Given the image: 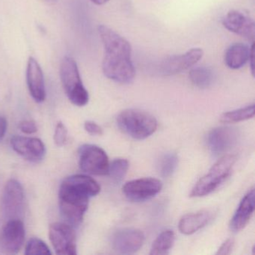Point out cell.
Wrapping results in <instances>:
<instances>
[{
  "label": "cell",
  "mask_w": 255,
  "mask_h": 255,
  "mask_svg": "<svg viewBox=\"0 0 255 255\" xmlns=\"http://www.w3.org/2000/svg\"><path fill=\"white\" fill-rule=\"evenodd\" d=\"M234 246V240L233 239H228L225 243L218 249L216 255H229L232 252Z\"/></svg>",
  "instance_id": "29"
},
{
  "label": "cell",
  "mask_w": 255,
  "mask_h": 255,
  "mask_svg": "<svg viewBox=\"0 0 255 255\" xmlns=\"http://www.w3.org/2000/svg\"><path fill=\"white\" fill-rule=\"evenodd\" d=\"M46 2H48V3H54L56 2L57 0H45Z\"/></svg>",
  "instance_id": "33"
},
{
  "label": "cell",
  "mask_w": 255,
  "mask_h": 255,
  "mask_svg": "<svg viewBox=\"0 0 255 255\" xmlns=\"http://www.w3.org/2000/svg\"><path fill=\"white\" fill-rule=\"evenodd\" d=\"M201 48H192L181 55L170 56L161 63L159 71L164 76H171L189 69L202 58Z\"/></svg>",
  "instance_id": "11"
},
{
  "label": "cell",
  "mask_w": 255,
  "mask_h": 255,
  "mask_svg": "<svg viewBox=\"0 0 255 255\" xmlns=\"http://www.w3.org/2000/svg\"><path fill=\"white\" fill-rule=\"evenodd\" d=\"M20 129L23 133L33 134L38 131L36 123L34 121L26 120L20 124Z\"/></svg>",
  "instance_id": "28"
},
{
  "label": "cell",
  "mask_w": 255,
  "mask_h": 255,
  "mask_svg": "<svg viewBox=\"0 0 255 255\" xmlns=\"http://www.w3.org/2000/svg\"><path fill=\"white\" fill-rule=\"evenodd\" d=\"M8 128V122L3 116H0V141L3 139Z\"/></svg>",
  "instance_id": "30"
},
{
  "label": "cell",
  "mask_w": 255,
  "mask_h": 255,
  "mask_svg": "<svg viewBox=\"0 0 255 255\" xmlns=\"http://www.w3.org/2000/svg\"><path fill=\"white\" fill-rule=\"evenodd\" d=\"M129 162L126 159L119 158L110 163L108 174L115 183H122L128 173Z\"/></svg>",
  "instance_id": "23"
},
{
  "label": "cell",
  "mask_w": 255,
  "mask_h": 255,
  "mask_svg": "<svg viewBox=\"0 0 255 255\" xmlns=\"http://www.w3.org/2000/svg\"><path fill=\"white\" fill-rule=\"evenodd\" d=\"M251 47L242 43H236L227 49L225 53V62L231 69L243 68L249 62Z\"/></svg>",
  "instance_id": "19"
},
{
  "label": "cell",
  "mask_w": 255,
  "mask_h": 255,
  "mask_svg": "<svg viewBox=\"0 0 255 255\" xmlns=\"http://www.w3.org/2000/svg\"><path fill=\"white\" fill-rule=\"evenodd\" d=\"M239 133L237 129L220 127L212 129L207 135V142L214 156L223 154L237 144Z\"/></svg>",
  "instance_id": "12"
},
{
  "label": "cell",
  "mask_w": 255,
  "mask_h": 255,
  "mask_svg": "<svg viewBox=\"0 0 255 255\" xmlns=\"http://www.w3.org/2000/svg\"><path fill=\"white\" fill-rule=\"evenodd\" d=\"M2 210L9 219H21L24 211L25 195L23 186L17 180H8L2 195Z\"/></svg>",
  "instance_id": "8"
},
{
  "label": "cell",
  "mask_w": 255,
  "mask_h": 255,
  "mask_svg": "<svg viewBox=\"0 0 255 255\" xmlns=\"http://www.w3.org/2000/svg\"><path fill=\"white\" fill-rule=\"evenodd\" d=\"M84 128L86 132H89L90 135H101L104 133L102 128L92 121H87L85 122Z\"/></svg>",
  "instance_id": "27"
},
{
  "label": "cell",
  "mask_w": 255,
  "mask_h": 255,
  "mask_svg": "<svg viewBox=\"0 0 255 255\" xmlns=\"http://www.w3.org/2000/svg\"><path fill=\"white\" fill-rule=\"evenodd\" d=\"M49 237L57 255H77L75 231L69 224L62 222L52 224L49 228Z\"/></svg>",
  "instance_id": "7"
},
{
  "label": "cell",
  "mask_w": 255,
  "mask_h": 255,
  "mask_svg": "<svg viewBox=\"0 0 255 255\" xmlns=\"http://www.w3.org/2000/svg\"><path fill=\"white\" fill-rule=\"evenodd\" d=\"M215 214L213 210H204L183 216L179 222V230L185 235L195 234L208 225Z\"/></svg>",
  "instance_id": "18"
},
{
  "label": "cell",
  "mask_w": 255,
  "mask_h": 255,
  "mask_svg": "<svg viewBox=\"0 0 255 255\" xmlns=\"http://www.w3.org/2000/svg\"><path fill=\"white\" fill-rule=\"evenodd\" d=\"M117 124L122 132L137 140L148 138L157 129V122L152 115L136 109L122 112L118 116Z\"/></svg>",
  "instance_id": "3"
},
{
  "label": "cell",
  "mask_w": 255,
  "mask_h": 255,
  "mask_svg": "<svg viewBox=\"0 0 255 255\" xmlns=\"http://www.w3.org/2000/svg\"><path fill=\"white\" fill-rule=\"evenodd\" d=\"M237 159L235 155L222 156L213 165L209 172L198 180L191 191L190 196L194 198L206 196L216 190L230 175Z\"/></svg>",
  "instance_id": "5"
},
{
  "label": "cell",
  "mask_w": 255,
  "mask_h": 255,
  "mask_svg": "<svg viewBox=\"0 0 255 255\" xmlns=\"http://www.w3.org/2000/svg\"><path fill=\"white\" fill-rule=\"evenodd\" d=\"M26 81L29 93L36 102L41 103L46 98L44 74L39 63L33 57H29L26 68Z\"/></svg>",
  "instance_id": "16"
},
{
  "label": "cell",
  "mask_w": 255,
  "mask_h": 255,
  "mask_svg": "<svg viewBox=\"0 0 255 255\" xmlns=\"http://www.w3.org/2000/svg\"><path fill=\"white\" fill-rule=\"evenodd\" d=\"M255 211V190L251 189L243 197L231 219L230 227L232 231H237L243 230L250 221Z\"/></svg>",
  "instance_id": "17"
},
{
  "label": "cell",
  "mask_w": 255,
  "mask_h": 255,
  "mask_svg": "<svg viewBox=\"0 0 255 255\" xmlns=\"http://www.w3.org/2000/svg\"><path fill=\"white\" fill-rule=\"evenodd\" d=\"M68 130L62 122H59L56 126L54 134V141L56 145L62 147L66 143Z\"/></svg>",
  "instance_id": "26"
},
{
  "label": "cell",
  "mask_w": 255,
  "mask_h": 255,
  "mask_svg": "<svg viewBox=\"0 0 255 255\" xmlns=\"http://www.w3.org/2000/svg\"><path fill=\"white\" fill-rule=\"evenodd\" d=\"M144 242V235L135 228H123L115 233L112 239L113 249L122 255L136 253Z\"/></svg>",
  "instance_id": "10"
},
{
  "label": "cell",
  "mask_w": 255,
  "mask_h": 255,
  "mask_svg": "<svg viewBox=\"0 0 255 255\" xmlns=\"http://www.w3.org/2000/svg\"><path fill=\"white\" fill-rule=\"evenodd\" d=\"M162 188V182L158 179L143 177L128 182L124 186L123 192L129 201L142 202L156 196Z\"/></svg>",
  "instance_id": "9"
},
{
  "label": "cell",
  "mask_w": 255,
  "mask_h": 255,
  "mask_svg": "<svg viewBox=\"0 0 255 255\" xmlns=\"http://www.w3.org/2000/svg\"><path fill=\"white\" fill-rule=\"evenodd\" d=\"M175 241V234L171 230L161 233L153 242L150 249V255H168Z\"/></svg>",
  "instance_id": "20"
},
{
  "label": "cell",
  "mask_w": 255,
  "mask_h": 255,
  "mask_svg": "<svg viewBox=\"0 0 255 255\" xmlns=\"http://www.w3.org/2000/svg\"><path fill=\"white\" fill-rule=\"evenodd\" d=\"M25 254L31 255H52L51 251L47 244L41 239L33 237L26 243Z\"/></svg>",
  "instance_id": "25"
},
{
  "label": "cell",
  "mask_w": 255,
  "mask_h": 255,
  "mask_svg": "<svg viewBox=\"0 0 255 255\" xmlns=\"http://www.w3.org/2000/svg\"><path fill=\"white\" fill-rule=\"evenodd\" d=\"M101 192L96 180L83 174L70 176L61 184L59 209L62 217L72 227H77L84 219L89 199Z\"/></svg>",
  "instance_id": "2"
},
{
  "label": "cell",
  "mask_w": 255,
  "mask_h": 255,
  "mask_svg": "<svg viewBox=\"0 0 255 255\" xmlns=\"http://www.w3.org/2000/svg\"><path fill=\"white\" fill-rule=\"evenodd\" d=\"M60 77L65 93L71 103L77 107H84L89 103V95L83 86L77 62L66 56L60 65Z\"/></svg>",
  "instance_id": "4"
},
{
  "label": "cell",
  "mask_w": 255,
  "mask_h": 255,
  "mask_svg": "<svg viewBox=\"0 0 255 255\" xmlns=\"http://www.w3.org/2000/svg\"><path fill=\"white\" fill-rule=\"evenodd\" d=\"M11 145L16 153L29 162H41L45 156V145L38 138L15 135L11 138Z\"/></svg>",
  "instance_id": "14"
},
{
  "label": "cell",
  "mask_w": 255,
  "mask_h": 255,
  "mask_svg": "<svg viewBox=\"0 0 255 255\" xmlns=\"http://www.w3.org/2000/svg\"><path fill=\"white\" fill-rule=\"evenodd\" d=\"M189 79L194 86L201 89H207L213 85L214 74L210 68L198 67L189 72Z\"/></svg>",
  "instance_id": "21"
},
{
  "label": "cell",
  "mask_w": 255,
  "mask_h": 255,
  "mask_svg": "<svg viewBox=\"0 0 255 255\" xmlns=\"http://www.w3.org/2000/svg\"><path fill=\"white\" fill-rule=\"evenodd\" d=\"M91 1H92L93 3H95V5H102L107 3L109 0H91Z\"/></svg>",
  "instance_id": "32"
},
{
  "label": "cell",
  "mask_w": 255,
  "mask_h": 255,
  "mask_svg": "<svg viewBox=\"0 0 255 255\" xmlns=\"http://www.w3.org/2000/svg\"><path fill=\"white\" fill-rule=\"evenodd\" d=\"M26 231L21 219H9L2 229L0 245L8 254H17L25 241Z\"/></svg>",
  "instance_id": "13"
},
{
  "label": "cell",
  "mask_w": 255,
  "mask_h": 255,
  "mask_svg": "<svg viewBox=\"0 0 255 255\" xmlns=\"http://www.w3.org/2000/svg\"><path fill=\"white\" fill-rule=\"evenodd\" d=\"M80 168L84 172L93 175H107L110 161L107 153L95 144H84L79 150Z\"/></svg>",
  "instance_id": "6"
},
{
  "label": "cell",
  "mask_w": 255,
  "mask_h": 255,
  "mask_svg": "<svg viewBox=\"0 0 255 255\" xmlns=\"http://www.w3.org/2000/svg\"><path fill=\"white\" fill-rule=\"evenodd\" d=\"M255 116V105L248 106L244 108L238 109L224 113L220 118V122L225 124L238 123L252 119Z\"/></svg>",
  "instance_id": "22"
},
{
  "label": "cell",
  "mask_w": 255,
  "mask_h": 255,
  "mask_svg": "<svg viewBox=\"0 0 255 255\" xmlns=\"http://www.w3.org/2000/svg\"><path fill=\"white\" fill-rule=\"evenodd\" d=\"M178 165V156L176 153H168L159 160V172L163 177H169L174 174Z\"/></svg>",
  "instance_id": "24"
},
{
  "label": "cell",
  "mask_w": 255,
  "mask_h": 255,
  "mask_svg": "<svg viewBox=\"0 0 255 255\" xmlns=\"http://www.w3.org/2000/svg\"><path fill=\"white\" fill-rule=\"evenodd\" d=\"M98 33L104 48L102 68L104 75L116 83H130L135 78L130 44L108 26H98Z\"/></svg>",
  "instance_id": "1"
},
{
  "label": "cell",
  "mask_w": 255,
  "mask_h": 255,
  "mask_svg": "<svg viewBox=\"0 0 255 255\" xmlns=\"http://www.w3.org/2000/svg\"><path fill=\"white\" fill-rule=\"evenodd\" d=\"M222 24L230 32L254 41L255 37V24L252 19L237 11H231L225 16Z\"/></svg>",
  "instance_id": "15"
},
{
  "label": "cell",
  "mask_w": 255,
  "mask_h": 255,
  "mask_svg": "<svg viewBox=\"0 0 255 255\" xmlns=\"http://www.w3.org/2000/svg\"><path fill=\"white\" fill-rule=\"evenodd\" d=\"M249 65L251 67V71H252V75L255 74V44L252 43L251 46L250 56H249Z\"/></svg>",
  "instance_id": "31"
}]
</instances>
